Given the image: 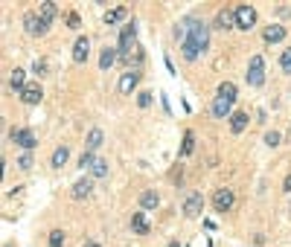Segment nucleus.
<instances>
[{"mask_svg": "<svg viewBox=\"0 0 291 247\" xmlns=\"http://www.w3.org/2000/svg\"><path fill=\"white\" fill-rule=\"evenodd\" d=\"M119 58H122V64H128V67H131V64H143V47L137 44V41L122 47V50H119Z\"/></svg>", "mask_w": 291, "mask_h": 247, "instance_id": "5", "label": "nucleus"}, {"mask_svg": "<svg viewBox=\"0 0 291 247\" xmlns=\"http://www.w3.org/2000/svg\"><path fill=\"white\" fill-rule=\"evenodd\" d=\"M50 247H64V233L61 230H53V233H50Z\"/></svg>", "mask_w": 291, "mask_h": 247, "instance_id": "32", "label": "nucleus"}, {"mask_svg": "<svg viewBox=\"0 0 291 247\" xmlns=\"http://www.w3.org/2000/svg\"><path fill=\"white\" fill-rule=\"evenodd\" d=\"M91 192H93V180L91 177H82V180L73 183V198H88Z\"/></svg>", "mask_w": 291, "mask_h": 247, "instance_id": "18", "label": "nucleus"}, {"mask_svg": "<svg viewBox=\"0 0 291 247\" xmlns=\"http://www.w3.org/2000/svg\"><path fill=\"white\" fill-rule=\"evenodd\" d=\"M247 85L251 88H262L265 85V58L262 55H254L251 64H247Z\"/></svg>", "mask_w": 291, "mask_h": 247, "instance_id": "2", "label": "nucleus"}, {"mask_svg": "<svg viewBox=\"0 0 291 247\" xmlns=\"http://www.w3.org/2000/svg\"><path fill=\"white\" fill-rule=\"evenodd\" d=\"M181 50H183V58H186V61H195V58H198V55H201V50H198V47H195V44H192L190 38H183Z\"/></svg>", "mask_w": 291, "mask_h": 247, "instance_id": "26", "label": "nucleus"}, {"mask_svg": "<svg viewBox=\"0 0 291 247\" xmlns=\"http://www.w3.org/2000/svg\"><path fill=\"white\" fill-rule=\"evenodd\" d=\"M102 140H105V134L99 131V128H93L91 134H88V142H85V151H96L102 146Z\"/></svg>", "mask_w": 291, "mask_h": 247, "instance_id": "22", "label": "nucleus"}, {"mask_svg": "<svg viewBox=\"0 0 291 247\" xmlns=\"http://www.w3.org/2000/svg\"><path fill=\"white\" fill-rule=\"evenodd\" d=\"M131 230H134L137 236H146V233H149V221H146L143 212H134V215H131Z\"/></svg>", "mask_w": 291, "mask_h": 247, "instance_id": "20", "label": "nucleus"}, {"mask_svg": "<svg viewBox=\"0 0 291 247\" xmlns=\"http://www.w3.org/2000/svg\"><path fill=\"white\" fill-rule=\"evenodd\" d=\"M157 203H160V195H157L155 189H146V192L140 195V210H157Z\"/></svg>", "mask_w": 291, "mask_h": 247, "instance_id": "17", "label": "nucleus"}, {"mask_svg": "<svg viewBox=\"0 0 291 247\" xmlns=\"http://www.w3.org/2000/svg\"><path fill=\"white\" fill-rule=\"evenodd\" d=\"M282 189H285V192H291V175L285 177V180H282Z\"/></svg>", "mask_w": 291, "mask_h": 247, "instance_id": "37", "label": "nucleus"}, {"mask_svg": "<svg viewBox=\"0 0 291 247\" xmlns=\"http://www.w3.org/2000/svg\"><path fill=\"white\" fill-rule=\"evenodd\" d=\"M126 15H128L126 6H117V9H111L108 15H105V24H108V27H111V24H119V20L126 18Z\"/></svg>", "mask_w": 291, "mask_h": 247, "instance_id": "28", "label": "nucleus"}, {"mask_svg": "<svg viewBox=\"0 0 291 247\" xmlns=\"http://www.w3.org/2000/svg\"><path fill=\"white\" fill-rule=\"evenodd\" d=\"M233 203H236V195L230 192V189H218V192L213 195V210L216 212H230Z\"/></svg>", "mask_w": 291, "mask_h": 247, "instance_id": "3", "label": "nucleus"}, {"mask_svg": "<svg viewBox=\"0 0 291 247\" xmlns=\"http://www.w3.org/2000/svg\"><path fill=\"white\" fill-rule=\"evenodd\" d=\"M247 119H251V116H247L245 111H233V114H230V131L242 134L247 128Z\"/></svg>", "mask_w": 291, "mask_h": 247, "instance_id": "15", "label": "nucleus"}, {"mask_svg": "<svg viewBox=\"0 0 291 247\" xmlns=\"http://www.w3.org/2000/svg\"><path fill=\"white\" fill-rule=\"evenodd\" d=\"M93 160H96V154H93V151H85L82 160H79V166H82V169H91V166H93Z\"/></svg>", "mask_w": 291, "mask_h": 247, "instance_id": "33", "label": "nucleus"}, {"mask_svg": "<svg viewBox=\"0 0 291 247\" xmlns=\"http://www.w3.org/2000/svg\"><path fill=\"white\" fill-rule=\"evenodd\" d=\"M91 175H93V177H105V175H108V160H102V157H96V160H93Z\"/></svg>", "mask_w": 291, "mask_h": 247, "instance_id": "29", "label": "nucleus"}, {"mask_svg": "<svg viewBox=\"0 0 291 247\" xmlns=\"http://www.w3.org/2000/svg\"><path fill=\"white\" fill-rule=\"evenodd\" d=\"M55 12H58V9H55V3H53V0H44V3H41V9H38V18L50 24V20L55 18Z\"/></svg>", "mask_w": 291, "mask_h": 247, "instance_id": "23", "label": "nucleus"}, {"mask_svg": "<svg viewBox=\"0 0 291 247\" xmlns=\"http://www.w3.org/2000/svg\"><path fill=\"white\" fill-rule=\"evenodd\" d=\"M218 96L221 99H227V102H236V85L233 81H224V85H218Z\"/></svg>", "mask_w": 291, "mask_h": 247, "instance_id": "25", "label": "nucleus"}, {"mask_svg": "<svg viewBox=\"0 0 291 247\" xmlns=\"http://www.w3.org/2000/svg\"><path fill=\"white\" fill-rule=\"evenodd\" d=\"M213 27H216V29H224V32H227V29H233V27H236V9H221L216 15V24H213Z\"/></svg>", "mask_w": 291, "mask_h": 247, "instance_id": "9", "label": "nucleus"}, {"mask_svg": "<svg viewBox=\"0 0 291 247\" xmlns=\"http://www.w3.org/2000/svg\"><path fill=\"white\" fill-rule=\"evenodd\" d=\"M280 67H282V73H291V47H285V50H282V55H280Z\"/></svg>", "mask_w": 291, "mask_h": 247, "instance_id": "30", "label": "nucleus"}, {"mask_svg": "<svg viewBox=\"0 0 291 247\" xmlns=\"http://www.w3.org/2000/svg\"><path fill=\"white\" fill-rule=\"evenodd\" d=\"M183 32H186L183 38H190V41L198 47L201 53H204V50L210 47V27L204 24V20H195V18L183 20Z\"/></svg>", "mask_w": 291, "mask_h": 247, "instance_id": "1", "label": "nucleus"}, {"mask_svg": "<svg viewBox=\"0 0 291 247\" xmlns=\"http://www.w3.org/2000/svg\"><path fill=\"white\" fill-rule=\"evenodd\" d=\"M119 58V50H111V47H105L102 50V55H99V67L102 70H111V64Z\"/></svg>", "mask_w": 291, "mask_h": 247, "instance_id": "21", "label": "nucleus"}, {"mask_svg": "<svg viewBox=\"0 0 291 247\" xmlns=\"http://www.w3.org/2000/svg\"><path fill=\"white\" fill-rule=\"evenodd\" d=\"M280 140H282V137L277 131H268V134H265V142H268V146H280Z\"/></svg>", "mask_w": 291, "mask_h": 247, "instance_id": "36", "label": "nucleus"}, {"mask_svg": "<svg viewBox=\"0 0 291 247\" xmlns=\"http://www.w3.org/2000/svg\"><path fill=\"white\" fill-rule=\"evenodd\" d=\"M41 96H44L41 85H27V88H24V93H20V102H24V105H38V102H41Z\"/></svg>", "mask_w": 291, "mask_h": 247, "instance_id": "12", "label": "nucleus"}, {"mask_svg": "<svg viewBox=\"0 0 291 247\" xmlns=\"http://www.w3.org/2000/svg\"><path fill=\"white\" fill-rule=\"evenodd\" d=\"M137 105H140V108H149V105H152V93H149V90L137 93Z\"/></svg>", "mask_w": 291, "mask_h": 247, "instance_id": "34", "label": "nucleus"}, {"mask_svg": "<svg viewBox=\"0 0 291 247\" xmlns=\"http://www.w3.org/2000/svg\"><path fill=\"white\" fill-rule=\"evenodd\" d=\"M137 85H140V73L137 70L122 73V79H119V93H134Z\"/></svg>", "mask_w": 291, "mask_h": 247, "instance_id": "11", "label": "nucleus"}, {"mask_svg": "<svg viewBox=\"0 0 291 247\" xmlns=\"http://www.w3.org/2000/svg\"><path fill=\"white\" fill-rule=\"evenodd\" d=\"M9 85H12V90H15V93H24V88H27V73L20 70H12V79H9Z\"/></svg>", "mask_w": 291, "mask_h": 247, "instance_id": "19", "label": "nucleus"}, {"mask_svg": "<svg viewBox=\"0 0 291 247\" xmlns=\"http://www.w3.org/2000/svg\"><path fill=\"white\" fill-rule=\"evenodd\" d=\"M201 210H204V198H201L198 192L186 195V201H183V215H186V218H198Z\"/></svg>", "mask_w": 291, "mask_h": 247, "instance_id": "6", "label": "nucleus"}, {"mask_svg": "<svg viewBox=\"0 0 291 247\" xmlns=\"http://www.w3.org/2000/svg\"><path fill=\"white\" fill-rule=\"evenodd\" d=\"M88 55H91V41L88 38H76V44H73V61L85 64Z\"/></svg>", "mask_w": 291, "mask_h": 247, "instance_id": "10", "label": "nucleus"}, {"mask_svg": "<svg viewBox=\"0 0 291 247\" xmlns=\"http://www.w3.org/2000/svg\"><path fill=\"white\" fill-rule=\"evenodd\" d=\"M18 166H20V169H32V154H29V151H24V154H20Z\"/></svg>", "mask_w": 291, "mask_h": 247, "instance_id": "35", "label": "nucleus"}, {"mask_svg": "<svg viewBox=\"0 0 291 247\" xmlns=\"http://www.w3.org/2000/svg\"><path fill=\"white\" fill-rule=\"evenodd\" d=\"M262 38H265V44H280L282 38H285V27L282 24H271V27H265Z\"/></svg>", "mask_w": 291, "mask_h": 247, "instance_id": "13", "label": "nucleus"}, {"mask_svg": "<svg viewBox=\"0 0 291 247\" xmlns=\"http://www.w3.org/2000/svg\"><path fill=\"white\" fill-rule=\"evenodd\" d=\"M24 29H27L29 35H44L47 29H50V24L41 20L38 15H27V18H24Z\"/></svg>", "mask_w": 291, "mask_h": 247, "instance_id": "8", "label": "nucleus"}, {"mask_svg": "<svg viewBox=\"0 0 291 247\" xmlns=\"http://www.w3.org/2000/svg\"><path fill=\"white\" fill-rule=\"evenodd\" d=\"M12 142H18L20 149H27V151H32L38 146V137L29 128H12Z\"/></svg>", "mask_w": 291, "mask_h": 247, "instance_id": "4", "label": "nucleus"}, {"mask_svg": "<svg viewBox=\"0 0 291 247\" xmlns=\"http://www.w3.org/2000/svg\"><path fill=\"white\" fill-rule=\"evenodd\" d=\"M230 108H233V102H227V99L216 96V102H213V108H210V114L216 116V119H224V116H227V114H233Z\"/></svg>", "mask_w": 291, "mask_h": 247, "instance_id": "14", "label": "nucleus"}, {"mask_svg": "<svg viewBox=\"0 0 291 247\" xmlns=\"http://www.w3.org/2000/svg\"><path fill=\"white\" fill-rule=\"evenodd\" d=\"M256 24V12L251 6H236V27L239 29H254Z\"/></svg>", "mask_w": 291, "mask_h": 247, "instance_id": "7", "label": "nucleus"}, {"mask_svg": "<svg viewBox=\"0 0 291 247\" xmlns=\"http://www.w3.org/2000/svg\"><path fill=\"white\" fill-rule=\"evenodd\" d=\"M192 149H195V134L186 131V134H183V142H181V157H190Z\"/></svg>", "mask_w": 291, "mask_h": 247, "instance_id": "27", "label": "nucleus"}, {"mask_svg": "<svg viewBox=\"0 0 291 247\" xmlns=\"http://www.w3.org/2000/svg\"><path fill=\"white\" fill-rule=\"evenodd\" d=\"M85 247H99V244H96V241H91V244H85Z\"/></svg>", "mask_w": 291, "mask_h": 247, "instance_id": "38", "label": "nucleus"}, {"mask_svg": "<svg viewBox=\"0 0 291 247\" xmlns=\"http://www.w3.org/2000/svg\"><path fill=\"white\" fill-rule=\"evenodd\" d=\"M64 20H67V27H70V29H79V27H82L79 12H67V15H64Z\"/></svg>", "mask_w": 291, "mask_h": 247, "instance_id": "31", "label": "nucleus"}, {"mask_svg": "<svg viewBox=\"0 0 291 247\" xmlns=\"http://www.w3.org/2000/svg\"><path fill=\"white\" fill-rule=\"evenodd\" d=\"M67 160H70V149H67V146H58V149L53 151V166H55V169H61Z\"/></svg>", "mask_w": 291, "mask_h": 247, "instance_id": "24", "label": "nucleus"}, {"mask_svg": "<svg viewBox=\"0 0 291 247\" xmlns=\"http://www.w3.org/2000/svg\"><path fill=\"white\" fill-rule=\"evenodd\" d=\"M137 41V20H131V24H126L122 27V32H119V50L128 44H134Z\"/></svg>", "mask_w": 291, "mask_h": 247, "instance_id": "16", "label": "nucleus"}]
</instances>
